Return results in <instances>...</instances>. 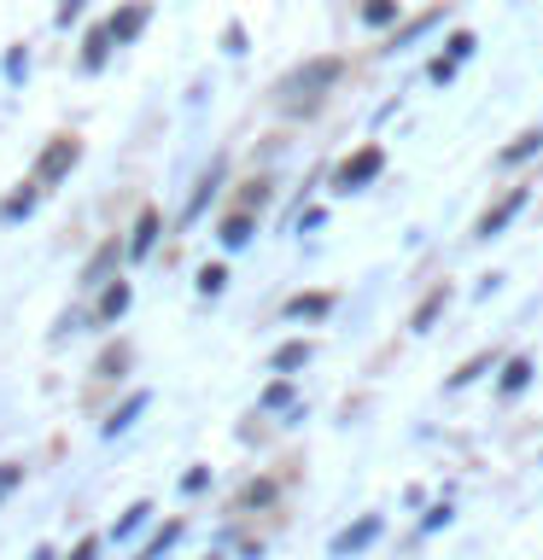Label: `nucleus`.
Listing matches in <instances>:
<instances>
[{"instance_id":"nucleus-1","label":"nucleus","mask_w":543,"mask_h":560,"mask_svg":"<svg viewBox=\"0 0 543 560\" xmlns=\"http://www.w3.org/2000/svg\"><path fill=\"white\" fill-rule=\"evenodd\" d=\"M368 170H380V147H362V152H357V158H350V164L339 170V182L350 187V182H362Z\"/></svg>"},{"instance_id":"nucleus-2","label":"nucleus","mask_w":543,"mask_h":560,"mask_svg":"<svg viewBox=\"0 0 543 560\" xmlns=\"http://www.w3.org/2000/svg\"><path fill=\"white\" fill-rule=\"evenodd\" d=\"M315 82H333V65H310L304 77H298V88H315ZM292 105H298V112H304V105H310V94H298Z\"/></svg>"},{"instance_id":"nucleus-3","label":"nucleus","mask_w":543,"mask_h":560,"mask_svg":"<svg viewBox=\"0 0 543 560\" xmlns=\"http://www.w3.org/2000/svg\"><path fill=\"white\" fill-rule=\"evenodd\" d=\"M140 24H147V12H140V7H129V12H123V18H117L112 30H117V35H135Z\"/></svg>"}]
</instances>
